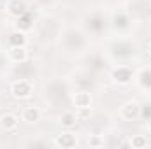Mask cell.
I'll use <instances>...</instances> for the list:
<instances>
[{
	"instance_id": "cell-8",
	"label": "cell",
	"mask_w": 151,
	"mask_h": 149,
	"mask_svg": "<svg viewBox=\"0 0 151 149\" xmlns=\"http://www.w3.org/2000/svg\"><path fill=\"white\" fill-rule=\"evenodd\" d=\"M11 54L14 56V60H25V58H27V53H25L23 46H16V47L12 49V53H11Z\"/></svg>"
},
{
	"instance_id": "cell-7",
	"label": "cell",
	"mask_w": 151,
	"mask_h": 149,
	"mask_svg": "<svg viewBox=\"0 0 151 149\" xmlns=\"http://www.w3.org/2000/svg\"><path fill=\"white\" fill-rule=\"evenodd\" d=\"M76 114H72V112H65L63 116H62V125H65V126H72L76 123Z\"/></svg>"
},
{
	"instance_id": "cell-12",
	"label": "cell",
	"mask_w": 151,
	"mask_h": 149,
	"mask_svg": "<svg viewBox=\"0 0 151 149\" xmlns=\"http://www.w3.org/2000/svg\"><path fill=\"white\" fill-rule=\"evenodd\" d=\"M150 51H151V46H150Z\"/></svg>"
},
{
	"instance_id": "cell-10",
	"label": "cell",
	"mask_w": 151,
	"mask_h": 149,
	"mask_svg": "<svg viewBox=\"0 0 151 149\" xmlns=\"http://www.w3.org/2000/svg\"><path fill=\"white\" fill-rule=\"evenodd\" d=\"M132 146H135V148H142V146H146V140L141 139V137H137V139L132 140Z\"/></svg>"
},
{
	"instance_id": "cell-1",
	"label": "cell",
	"mask_w": 151,
	"mask_h": 149,
	"mask_svg": "<svg viewBox=\"0 0 151 149\" xmlns=\"http://www.w3.org/2000/svg\"><path fill=\"white\" fill-rule=\"evenodd\" d=\"M11 91H12V95H14L16 98H27V97H30V93H32V86H30L28 81H23V79H21V81H18V82L12 84Z\"/></svg>"
},
{
	"instance_id": "cell-4",
	"label": "cell",
	"mask_w": 151,
	"mask_h": 149,
	"mask_svg": "<svg viewBox=\"0 0 151 149\" xmlns=\"http://www.w3.org/2000/svg\"><path fill=\"white\" fill-rule=\"evenodd\" d=\"M74 104H76V107H79V109H88L90 104H91V98H90L88 93H76Z\"/></svg>"
},
{
	"instance_id": "cell-6",
	"label": "cell",
	"mask_w": 151,
	"mask_h": 149,
	"mask_svg": "<svg viewBox=\"0 0 151 149\" xmlns=\"http://www.w3.org/2000/svg\"><path fill=\"white\" fill-rule=\"evenodd\" d=\"M121 114H123V117H127V119L134 117V116L137 114V104H135V102H128V104H125V105L121 107Z\"/></svg>"
},
{
	"instance_id": "cell-11",
	"label": "cell",
	"mask_w": 151,
	"mask_h": 149,
	"mask_svg": "<svg viewBox=\"0 0 151 149\" xmlns=\"http://www.w3.org/2000/svg\"><path fill=\"white\" fill-rule=\"evenodd\" d=\"M90 144H91V146H102V142H100V140H97V139H95V140H91Z\"/></svg>"
},
{
	"instance_id": "cell-3",
	"label": "cell",
	"mask_w": 151,
	"mask_h": 149,
	"mask_svg": "<svg viewBox=\"0 0 151 149\" xmlns=\"http://www.w3.org/2000/svg\"><path fill=\"white\" fill-rule=\"evenodd\" d=\"M0 125H2V128H5V130H14V128L18 126V117L12 116V114H4V116L0 117Z\"/></svg>"
},
{
	"instance_id": "cell-9",
	"label": "cell",
	"mask_w": 151,
	"mask_h": 149,
	"mask_svg": "<svg viewBox=\"0 0 151 149\" xmlns=\"http://www.w3.org/2000/svg\"><path fill=\"white\" fill-rule=\"evenodd\" d=\"M11 42H12L14 46H23V42H25V35H23L21 32H19V34L16 32V34L11 35Z\"/></svg>"
},
{
	"instance_id": "cell-2",
	"label": "cell",
	"mask_w": 151,
	"mask_h": 149,
	"mask_svg": "<svg viewBox=\"0 0 151 149\" xmlns=\"http://www.w3.org/2000/svg\"><path fill=\"white\" fill-rule=\"evenodd\" d=\"M23 121H27V123H35L39 117H40V111H39L37 107H25L23 109Z\"/></svg>"
},
{
	"instance_id": "cell-5",
	"label": "cell",
	"mask_w": 151,
	"mask_h": 149,
	"mask_svg": "<svg viewBox=\"0 0 151 149\" xmlns=\"http://www.w3.org/2000/svg\"><path fill=\"white\" fill-rule=\"evenodd\" d=\"M55 144L56 146H62V148H70V146L76 144V140H74V137H72V133H63L62 137H58L55 140Z\"/></svg>"
}]
</instances>
